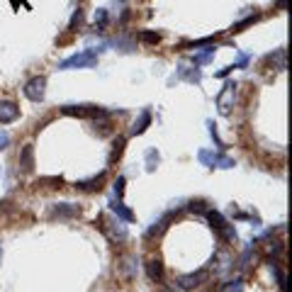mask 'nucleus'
<instances>
[{"label": "nucleus", "mask_w": 292, "mask_h": 292, "mask_svg": "<svg viewBox=\"0 0 292 292\" xmlns=\"http://www.w3.org/2000/svg\"><path fill=\"white\" fill-rule=\"evenodd\" d=\"M122 149H124V136H119V139L114 141V149H112V156H110V161L119 159V156H122Z\"/></svg>", "instance_id": "obj_23"}, {"label": "nucleus", "mask_w": 292, "mask_h": 292, "mask_svg": "<svg viewBox=\"0 0 292 292\" xmlns=\"http://www.w3.org/2000/svg\"><path fill=\"white\" fill-rule=\"evenodd\" d=\"M134 273H136V258H134V256H127V258L122 260L119 277H122V280H131V277H134Z\"/></svg>", "instance_id": "obj_15"}, {"label": "nucleus", "mask_w": 292, "mask_h": 292, "mask_svg": "<svg viewBox=\"0 0 292 292\" xmlns=\"http://www.w3.org/2000/svg\"><path fill=\"white\" fill-rule=\"evenodd\" d=\"M51 214H54V217H59V219H66V217H78V214H81V207H78V205H71V202H61V205H54Z\"/></svg>", "instance_id": "obj_9"}, {"label": "nucleus", "mask_w": 292, "mask_h": 292, "mask_svg": "<svg viewBox=\"0 0 292 292\" xmlns=\"http://www.w3.org/2000/svg\"><path fill=\"white\" fill-rule=\"evenodd\" d=\"M105 25H107V10L102 8V10H97V13H95V27H100V30H102Z\"/></svg>", "instance_id": "obj_24"}, {"label": "nucleus", "mask_w": 292, "mask_h": 292, "mask_svg": "<svg viewBox=\"0 0 292 292\" xmlns=\"http://www.w3.org/2000/svg\"><path fill=\"white\" fill-rule=\"evenodd\" d=\"M146 273H149V277L154 282H161L163 280V263L159 258H151L149 263H146Z\"/></svg>", "instance_id": "obj_14"}, {"label": "nucleus", "mask_w": 292, "mask_h": 292, "mask_svg": "<svg viewBox=\"0 0 292 292\" xmlns=\"http://www.w3.org/2000/svg\"><path fill=\"white\" fill-rule=\"evenodd\" d=\"M207 127H210V134H212V139H214V144L219 146V149H224V144H222V139L217 136V127H214V122H207Z\"/></svg>", "instance_id": "obj_28"}, {"label": "nucleus", "mask_w": 292, "mask_h": 292, "mask_svg": "<svg viewBox=\"0 0 292 292\" xmlns=\"http://www.w3.org/2000/svg\"><path fill=\"white\" fill-rule=\"evenodd\" d=\"M20 117V107L10 100H0V124H10Z\"/></svg>", "instance_id": "obj_7"}, {"label": "nucleus", "mask_w": 292, "mask_h": 292, "mask_svg": "<svg viewBox=\"0 0 292 292\" xmlns=\"http://www.w3.org/2000/svg\"><path fill=\"white\" fill-rule=\"evenodd\" d=\"M8 144H10V134L8 131H0V151H3Z\"/></svg>", "instance_id": "obj_29"}, {"label": "nucleus", "mask_w": 292, "mask_h": 292, "mask_svg": "<svg viewBox=\"0 0 292 292\" xmlns=\"http://www.w3.org/2000/svg\"><path fill=\"white\" fill-rule=\"evenodd\" d=\"M20 166L25 173H30L34 168V146L32 144H25L22 146V151H20Z\"/></svg>", "instance_id": "obj_10"}, {"label": "nucleus", "mask_w": 292, "mask_h": 292, "mask_svg": "<svg viewBox=\"0 0 292 292\" xmlns=\"http://www.w3.org/2000/svg\"><path fill=\"white\" fill-rule=\"evenodd\" d=\"M112 227H107V224H102V219H100V227L105 229V234L110 236V239H114V241H124L127 239V227L117 219V222H110Z\"/></svg>", "instance_id": "obj_8"}, {"label": "nucleus", "mask_w": 292, "mask_h": 292, "mask_svg": "<svg viewBox=\"0 0 292 292\" xmlns=\"http://www.w3.org/2000/svg\"><path fill=\"white\" fill-rule=\"evenodd\" d=\"M197 159H200V163L207 166V168H234V159H229V156H224V154L207 151V149H202V151L197 154Z\"/></svg>", "instance_id": "obj_3"}, {"label": "nucleus", "mask_w": 292, "mask_h": 292, "mask_svg": "<svg viewBox=\"0 0 292 292\" xmlns=\"http://www.w3.org/2000/svg\"><path fill=\"white\" fill-rule=\"evenodd\" d=\"M222 292H243V280H241V277H236V280L227 282V285L222 287Z\"/></svg>", "instance_id": "obj_22"}, {"label": "nucleus", "mask_w": 292, "mask_h": 292, "mask_svg": "<svg viewBox=\"0 0 292 292\" xmlns=\"http://www.w3.org/2000/svg\"><path fill=\"white\" fill-rule=\"evenodd\" d=\"M159 161H161V156H159V151H156V149H149V151H146V171H149V173H154V171H156Z\"/></svg>", "instance_id": "obj_18"}, {"label": "nucleus", "mask_w": 292, "mask_h": 292, "mask_svg": "<svg viewBox=\"0 0 292 292\" xmlns=\"http://www.w3.org/2000/svg\"><path fill=\"white\" fill-rule=\"evenodd\" d=\"M190 210L193 212H205V205L202 202H190Z\"/></svg>", "instance_id": "obj_31"}, {"label": "nucleus", "mask_w": 292, "mask_h": 292, "mask_svg": "<svg viewBox=\"0 0 292 292\" xmlns=\"http://www.w3.org/2000/svg\"><path fill=\"white\" fill-rule=\"evenodd\" d=\"M110 210L114 212L117 219H124V222H131V219H134V212H131L129 207H124L122 200H112V202H110Z\"/></svg>", "instance_id": "obj_13"}, {"label": "nucleus", "mask_w": 292, "mask_h": 292, "mask_svg": "<svg viewBox=\"0 0 292 292\" xmlns=\"http://www.w3.org/2000/svg\"><path fill=\"white\" fill-rule=\"evenodd\" d=\"M83 25V10L78 8V10H73V15H71V22H68V32H76V27H81Z\"/></svg>", "instance_id": "obj_20"}, {"label": "nucleus", "mask_w": 292, "mask_h": 292, "mask_svg": "<svg viewBox=\"0 0 292 292\" xmlns=\"http://www.w3.org/2000/svg\"><path fill=\"white\" fill-rule=\"evenodd\" d=\"M207 277H210V273L202 268V270H195V273L180 275V277H178V285H180L183 290H195V287H200V285H202Z\"/></svg>", "instance_id": "obj_5"}, {"label": "nucleus", "mask_w": 292, "mask_h": 292, "mask_svg": "<svg viewBox=\"0 0 292 292\" xmlns=\"http://www.w3.org/2000/svg\"><path fill=\"white\" fill-rule=\"evenodd\" d=\"M0 260H3V246H0Z\"/></svg>", "instance_id": "obj_32"}, {"label": "nucleus", "mask_w": 292, "mask_h": 292, "mask_svg": "<svg viewBox=\"0 0 292 292\" xmlns=\"http://www.w3.org/2000/svg\"><path fill=\"white\" fill-rule=\"evenodd\" d=\"M64 114H76V117H105V112L100 107H90V105H66L61 110Z\"/></svg>", "instance_id": "obj_6"}, {"label": "nucleus", "mask_w": 292, "mask_h": 292, "mask_svg": "<svg viewBox=\"0 0 292 292\" xmlns=\"http://www.w3.org/2000/svg\"><path fill=\"white\" fill-rule=\"evenodd\" d=\"M166 222H168V217H166V219H161V222H159V224H161V227H159V229H163V227H166ZM146 234H149V236H154V234H156V227H151V229H149V231H146Z\"/></svg>", "instance_id": "obj_30"}, {"label": "nucleus", "mask_w": 292, "mask_h": 292, "mask_svg": "<svg viewBox=\"0 0 292 292\" xmlns=\"http://www.w3.org/2000/svg\"><path fill=\"white\" fill-rule=\"evenodd\" d=\"M256 20H258V15H251V17H246L243 22H239V25H234V32H241L243 27H248V25H253Z\"/></svg>", "instance_id": "obj_26"}, {"label": "nucleus", "mask_w": 292, "mask_h": 292, "mask_svg": "<svg viewBox=\"0 0 292 292\" xmlns=\"http://www.w3.org/2000/svg\"><path fill=\"white\" fill-rule=\"evenodd\" d=\"M102 183H105V171H102V173H97V176H93V178H88V180H78V183H76V188H78V190L90 193V190H100V188H102Z\"/></svg>", "instance_id": "obj_12"}, {"label": "nucleus", "mask_w": 292, "mask_h": 292, "mask_svg": "<svg viewBox=\"0 0 292 292\" xmlns=\"http://www.w3.org/2000/svg\"><path fill=\"white\" fill-rule=\"evenodd\" d=\"M212 56H214V47H207L202 54H195V56H193V64H195V66H202V64H207Z\"/></svg>", "instance_id": "obj_19"}, {"label": "nucleus", "mask_w": 292, "mask_h": 292, "mask_svg": "<svg viewBox=\"0 0 292 292\" xmlns=\"http://www.w3.org/2000/svg\"><path fill=\"white\" fill-rule=\"evenodd\" d=\"M207 219H210V224L227 239V241H234L236 239V231H234V227L219 214V212H214V210H207Z\"/></svg>", "instance_id": "obj_4"}, {"label": "nucleus", "mask_w": 292, "mask_h": 292, "mask_svg": "<svg viewBox=\"0 0 292 292\" xmlns=\"http://www.w3.org/2000/svg\"><path fill=\"white\" fill-rule=\"evenodd\" d=\"M22 93H25L27 100H32V102H42V100H44V93H47V78H44V76H34V78H30V81L25 83Z\"/></svg>", "instance_id": "obj_2"}, {"label": "nucleus", "mask_w": 292, "mask_h": 292, "mask_svg": "<svg viewBox=\"0 0 292 292\" xmlns=\"http://www.w3.org/2000/svg\"><path fill=\"white\" fill-rule=\"evenodd\" d=\"M268 61L277 64V71H285V49H277V51H275V56L270 54V56H268Z\"/></svg>", "instance_id": "obj_21"}, {"label": "nucleus", "mask_w": 292, "mask_h": 292, "mask_svg": "<svg viewBox=\"0 0 292 292\" xmlns=\"http://www.w3.org/2000/svg\"><path fill=\"white\" fill-rule=\"evenodd\" d=\"M114 195H117V200H122V195H124V178L122 176L114 180Z\"/></svg>", "instance_id": "obj_27"}, {"label": "nucleus", "mask_w": 292, "mask_h": 292, "mask_svg": "<svg viewBox=\"0 0 292 292\" xmlns=\"http://www.w3.org/2000/svg\"><path fill=\"white\" fill-rule=\"evenodd\" d=\"M141 39H144V42H149V44H159L161 34H159V32H141Z\"/></svg>", "instance_id": "obj_25"}, {"label": "nucleus", "mask_w": 292, "mask_h": 292, "mask_svg": "<svg viewBox=\"0 0 292 292\" xmlns=\"http://www.w3.org/2000/svg\"><path fill=\"white\" fill-rule=\"evenodd\" d=\"M234 88H236V83H227L224 90L217 95V105H219V112H222V114L229 112V97H234Z\"/></svg>", "instance_id": "obj_11"}, {"label": "nucleus", "mask_w": 292, "mask_h": 292, "mask_svg": "<svg viewBox=\"0 0 292 292\" xmlns=\"http://www.w3.org/2000/svg\"><path fill=\"white\" fill-rule=\"evenodd\" d=\"M178 73H180V78H188L190 83H200V81H202V73L197 71V66H195V71H190L188 66H180Z\"/></svg>", "instance_id": "obj_17"}, {"label": "nucleus", "mask_w": 292, "mask_h": 292, "mask_svg": "<svg viewBox=\"0 0 292 292\" xmlns=\"http://www.w3.org/2000/svg\"><path fill=\"white\" fill-rule=\"evenodd\" d=\"M97 64V51L95 49H85V51H78L68 59H64L59 64L61 71H71V68H93Z\"/></svg>", "instance_id": "obj_1"}, {"label": "nucleus", "mask_w": 292, "mask_h": 292, "mask_svg": "<svg viewBox=\"0 0 292 292\" xmlns=\"http://www.w3.org/2000/svg\"><path fill=\"white\" fill-rule=\"evenodd\" d=\"M149 124H151V112H149V110H144V112H141V117L134 122V127H131V134H134V136H136V134H144Z\"/></svg>", "instance_id": "obj_16"}]
</instances>
